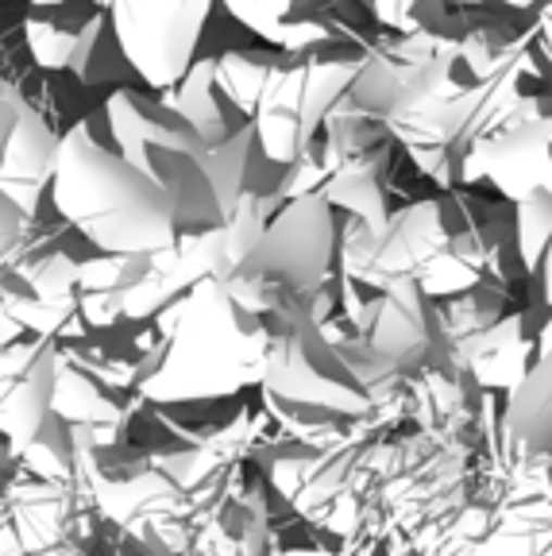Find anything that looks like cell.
Returning <instances> with one entry per match:
<instances>
[{
  "label": "cell",
  "mask_w": 552,
  "mask_h": 556,
  "mask_svg": "<svg viewBox=\"0 0 552 556\" xmlns=\"http://www.w3.org/2000/svg\"><path fill=\"white\" fill-rule=\"evenodd\" d=\"M116 151L171 190L181 228H221L225 205L213 182V148L174 113L163 97L143 101L136 89H116L104 104Z\"/></svg>",
  "instance_id": "cell-2"
},
{
  "label": "cell",
  "mask_w": 552,
  "mask_h": 556,
  "mask_svg": "<svg viewBox=\"0 0 552 556\" xmlns=\"http://www.w3.org/2000/svg\"><path fill=\"white\" fill-rule=\"evenodd\" d=\"M59 394V340L32 337L0 340V437L12 456H24L54 414Z\"/></svg>",
  "instance_id": "cell-4"
},
{
  "label": "cell",
  "mask_w": 552,
  "mask_h": 556,
  "mask_svg": "<svg viewBox=\"0 0 552 556\" xmlns=\"http://www.w3.org/2000/svg\"><path fill=\"white\" fill-rule=\"evenodd\" d=\"M51 201L59 217L104 255H155L181 240L171 190L128 155L104 148L86 124L62 136Z\"/></svg>",
  "instance_id": "cell-1"
},
{
  "label": "cell",
  "mask_w": 552,
  "mask_h": 556,
  "mask_svg": "<svg viewBox=\"0 0 552 556\" xmlns=\"http://www.w3.org/2000/svg\"><path fill=\"white\" fill-rule=\"evenodd\" d=\"M0 556H27L24 533H20V526H12L4 514H0Z\"/></svg>",
  "instance_id": "cell-9"
},
{
  "label": "cell",
  "mask_w": 552,
  "mask_h": 556,
  "mask_svg": "<svg viewBox=\"0 0 552 556\" xmlns=\"http://www.w3.org/2000/svg\"><path fill=\"white\" fill-rule=\"evenodd\" d=\"M27 225H32V217H27L9 193L0 190V267L27 243Z\"/></svg>",
  "instance_id": "cell-8"
},
{
  "label": "cell",
  "mask_w": 552,
  "mask_h": 556,
  "mask_svg": "<svg viewBox=\"0 0 552 556\" xmlns=\"http://www.w3.org/2000/svg\"><path fill=\"white\" fill-rule=\"evenodd\" d=\"M59 12H51V4H39V12L24 20V39L32 59L43 70H70L78 78H89V59L97 51V39L109 27V9H74L66 0H54Z\"/></svg>",
  "instance_id": "cell-6"
},
{
  "label": "cell",
  "mask_w": 552,
  "mask_h": 556,
  "mask_svg": "<svg viewBox=\"0 0 552 556\" xmlns=\"http://www.w3.org/2000/svg\"><path fill=\"white\" fill-rule=\"evenodd\" d=\"M209 12L213 0H109V31L136 78L166 93L190 74Z\"/></svg>",
  "instance_id": "cell-3"
},
{
  "label": "cell",
  "mask_w": 552,
  "mask_h": 556,
  "mask_svg": "<svg viewBox=\"0 0 552 556\" xmlns=\"http://www.w3.org/2000/svg\"><path fill=\"white\" fill-rule=\"evenodd\" d=\"M163 101L205 139L209 148H221V143H228V139L236 136V131L225 128V113H221V104H216V62L213 59L193 62L190 74L174 89H166Z\"/></svg>",
  "instance_id": "cell-7"
},
{
  "label": "cell",
  "mask_w": 552,
  "mask_h": 556,
  "mask_svg": "<svg viewBox=\"0 0 552 556\" xmlns=\"http://www.w3.org/2000/svg\"><path fill=\"white\" fill-rule=\"evenodd\" d=\"M59 143L62 139L54 136V128L35 113V104L24 97L16 124H12L9 139H4V148H0V190L9 193L32 220L43 190H51Z\"/></svg>",
  "instance_id": "cell-5"
}]
</instances>
